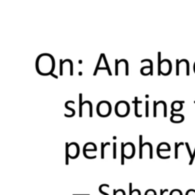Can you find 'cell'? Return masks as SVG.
Here are the masks:
<instances>
[{
	"instance_id": "obj_6",
	"label": "cell",
	"mask_w": 195,
	"mask_h": 195,
	"mask_svg": "<svg viewBox=\"0 0 195 195\" xmlns=\"http://www.w3.org/2000/svg\"><path fill=\"white\" fill-rule=\"evenodd\" d=\"M66 150L67 151L69 158L75 159L79 156L80 148L77 142H66Z\"/></svg>"
},
{
	"instance_id": "obj_23",
	"label": "cell",
	"mask_w": 195,
	"mask_h": 195,
	"mask_svg": "<svg viewBox=\"0 0 195 195\" xmlns=\"http://www.w3.org/2000/svg\"><path fill=\"white\" fill-rule=\"evenodd\" d=\"M98 190H99V192H100L101 194H104V195H109L108 194V193L104 192L103 190H102V185H100V187H99Z\"/></svg>"
},
{
	"instance_id": "obj_1",
	"label": "cell",
	"mask_w": 195,
	"mask_h": 195,
	"mask_svg": "<svg viewBox=\"0 0 195 195\" xmlns=\"http://www.w3.org/2000/svg\"><path fill=\"white\" fill-rule=\"evenodd\" d=\"M55 59L50 53H41L36 60L37 72L41 76H49L53 72L55 69Z\"/></svg>"
},
{
	"instance_id": "obj_26",
	"label": "cell",
	"mask_w": 195,
	"mask_h": 195,
	"mask_svg": "<svg viewBox=\"0 0 195 195\" xmlns=\"http://www.w3.org/2000/svg\"><path fill=\"white\" fill-rule=\"evenodd\" d=\"M73 195H89V194H73Z\"/></svg>"
},
{
	"instance_id": "obj_3",
	"label": "cell",
	"mask_w": 195,
	"mask_h": 195,
	"mask_svg": "<svg viewBox=\"0 0 195 195\" xmlns=\"http://www.w3.org/2000/svg\"><path fill=\"white\" fill-rule=\"evenodd\" d=\"M114 111L116 115L119 118H125L128 116L130 112V104L126 101H119L115 104Z\"/></svg>"
},
{
	"instance_id": "obj_4",
	"label": "cell",
	"mask_w": 195,
	"mask_h": 195,
	"mask_svg": "<svg viewBox=\"0 0 195 195\" xmlns=\"http://www.w3.org/2000/svg\"><path fill=\"white\" fill-rule=\"evenodd\" d=\"M96 111L98 115L101 118H107L111 115V111H112V106L108 101H101L98 104Z\"/></svg>"
},
{
	"instance_id": "obj_5",
	"label": "cell",
	"mask_w": 195,
	"mask_h": 195,
	"mask_svg": "<svg viewBox=\"0 0 195 195\" xmlns=\"http://www.w3.org/2000/svg\"><path fill=\"white\" fill-rule=\"evenodd\" d=\"M136 148L135 146L132 142H126L121 143V154L124 156L125 158L131 159L135 156Z\"/></svg>"
},
{
	"instance_id": "obj_11",
	"label": "cell",
	"mask_w": 195,
	"mask_h": 195,
	"mask_svg": "<svg viewBox=\"0 0 195 195\" xmlns=\"http://www.w3.org/2000/svg\"><path fill=\"white\" fill-rule=\"evenodd\" d=\"M140 158L142 159V153H143V148L142 147H145L146 146H150L152 144L150 142H145V143H142V135H140Z\"/></svg>"
},
{
	"instance_id": "obj_22",
	"label": "cell",
	"mask_w": 195,
	"mask_h": 195,
	"mask_svg": "<svg viewBox=\"0 0 195 195\" xmlns=\"http://www.w3.org/2000/svg\"><path fill=\"white\" fill-rule=\"evenodd\" d=\"M179 64H180L179 60H176V75L177 76H178L179 75Z\"/></svg>"
},
{
	"instance_id": "obj_18",
	"label": "cell",
	"mask_w": 195,
	"mask_h": 195,
	"mask_svg": "<svg viewBox=\"0 0 195 195\" xmlns=\"http://www.w3.org/2000/svg\"><path fill=\"white\" fill-rule=\"evenodd\" d=\"M145 195H156V191L152 189H149L148 191H146Z\"/></svg>"
},
{
	"instance_id": "obj_13",
	"label": "cell",
	"mask_w": 195,
	"mask_h": 195,
	"mask_svg": "<svg viewBox=\"0 0 195 195\" xmlns=\"http://www.w3.org/2000/svg\"><path fill=\"white\" fill-rule=\"evenodd\" d=\"M141 103V101H138V98H135V102H134V105H135V111H134V114L137 118H141L142 114H138V104Z\"/></svg>"
},
{
	"instance_id": "obj_10",
	"label": "cell",
	"mask_w": 195,
	"mask_h": 195,
	"mask_svg": "<svg viewBox=\"0 0 195 195\" xmlns=\"http://www.w3.org/2000/svg\"><path fill=\"white\" fill-rule=\"evenodd\" d=\"M172 114V117H171L170 120L172 123H182L184 121V116L182 114H175L174 111H171Z\"/></svg>"
},
{
	"instance_id": "obj_24",
	"label": "cell",
	"mask_w": 195,
	"mask_h": 195,
	"mask_svg": "<svg viewBox=\"0 0 195 195\" xmlns=\"http://www.w3.org/2000/svg\"><path fill=\"white\" fill-rule=\"evenodd\" d=\"M50 76H53V77H54L55 79H58V76H56V75H55V74H53V73H52V74L50 75Z\"/></svg>"
},
{
	"instance_id": "obj_14",
	"label": "cell",
	"mask_w": 195,
	"mask_h": 195,
	"mask_svg": "<svg viewBox=\"0 0 195 195\" xmlns=\"http://www.w3.org/2000/svg\"><path fill=\"white\" fill-rule=\"evenodd\" d=\"M110 145H111L110 142H105V143L102 142L101 143V146H101V158H102V159H104V148H105V146Z\"/></svg>"
},
{
	"instance_id": "obj_21",
	"label": "cell",
	"mask_w": 195,
	"mask_h": 195,
	"mask_svg": "<svg viewBox=\"0 0 195 195\" xmlns=\"http://www.w3.org/2000/svg\"><path fill=\"white\" fill-rule=\"evenodd\" d=\"M132 195H141V192L139 189H134L132 192Z\"/></svg>"
},
{
	"instance_id": "obj_2",
	"label": "cell",
	"mask_w": 195,
	"mask_h": 195,
	"mask_svg": "<svg viewBox=\"0 0 195 195\" xmlns=\"http://www.w3.org/2000/svg\"><path fill=\"white\" fill-rule=\"evenodd\" d=\"M172 63L169 60H161V52L158 53V74L168 76L172 72Z\"/></svg>"
},
{
	"instance_id": "obj_9",
	"label": "cell",
	"mask_w": 195,
	"mask_h": 195,
	"mask_svg": "<svg viewBox=\"0 0 195 195\" xmlns=\"http://www.w3.org/2000/svg\"><path fill=\"white\" fill-rule=\"evenodd\" d=\"M96 151L97 146L94 142H87L83 146V155L85 158H86L88 152H96Z\"/></svg>"
},
{
	"instance_id": "obj_7",
	"label": "cell",
	"mask_w": 195,
	"mask_h": 195,
	"mask_svg": "<svg viewBox=\"0 0 195 195\" xmlns=\"http://www.w3.org/2000/svg\"><path fill=\"white\" fill-rule=\"evenodd\" d=\"M79 117L82 118V108L85 104H88V107H89V118H92L93 117V114H92V103L90 101H85L82 102V94L80 93L79 95Z\"/></svg>"
},
{
	"instance_id": "obj_25",
	"label": "cell",
	"mask_w": 195,
	"mask_h": 195,
	"mask_svg": "<svg viewBox=\"0 0 195 195\" xmlns=\"http://www.w3.org/2000/svg\"><path fill=\"white\" fill-rule=\"evenodd\" d=\"M165 191H168V190H165V191H163V190H161V191H160V192H161V195H163V193L165 192Z\"/></svg>"
},
{
	"instance_id": "obj_20",
	"label": "cell",
	"mask_w": 195,
	"mask_h": 195,
	"mask_svg": "<svg viewBox=\"0 0 195 195\" xmlns=\"http://www.w3.org/2000/svg\"><path fill=\"white\" fill-rule=\"evenodd\" d=\"M162 104L164 105V117L166 118L167 117V104L164 101H162Z\"/></svg>"
},
{
	"instance_id": "obj_15",
	"label": "cell",
	"mask_w": 195,
	"mask_h": 195,
	"mask_svg": "<svg viewBox=\"0 0 195 195\" xmlns=\"http://www.w3.org/2000/svg\"><path fill=\"white\" fill-rule=\"evenodd\" d=\"M113 193H114V195H126V193L123 189H114L113 191Z\"/></svg>"
},
{
	"instance_id": "obj_8",
	"label": "cell",
	"mask_w": 195,
	"mask_h": 195,
	"mask_svg": "<svg viewBox=\"0 0 195 195\" xmlns=\"http://www.w3.org/2000/svg\"><path fill=\"white\" fill-rule=\"evenodd\" d=\"M147 61L149 62V66L148 67H143L140 69V73L142 76H149L151 75L152 76L153 74V63L152 61L149 59H147Z\"/></svg>"
},
{
	"instance_id": "obj_19",
	"label": "cell",
	"mask_w": 195,
	"mask_h": 195,
	"mask_svg": "<svg viewBox=\"0 0 195 195\" xmlns=\"http://www.w3.org/2000/svg\"><path fill=\"white\" fill-rule=\"evenodd\" d=\"M146 118L149 117V102L148 101L146 102Z\"/></svg>"
},
{
	"instance_id": "obj_16",
	"label": "cell",
	"mask_w": 195,
	"mask_h": 195,
	"mask_svg": "<svg viewBox=\"0 0 195 195\" xmlns=\"http://www.w3.org/2000/svg\"><path fill=\"white\" fill-rule=\"evenodd\" d=\"M153 103H154V104H153V117H154V118H156V115H157V114H156V111H157V102H156V101H154V102H153Z\"/></svg>"
},
{
	"instance_id": "obj_17",
	"label": "cell",
	"mask_w": 195,
	"mask_h": 195,
	"mask_svg": "<svg viewBox=\"0 0 195 195\" xmlns=\"http://www.w3.org/2000/svg\"><path fill=\"white\" fill-rule=\"evenodd\" d=\"M113 158L116 159L117 158V143L114 142L113 143Z\"/></svg>"
},
{
	"instance_id": "obj_12",
	"label": "cell",
	"mask_w": 195,
	"mask_h": 195,
	"mask_svg": "<svg viewBox=\"0 0 195 195\" xmlns=\"http://www.w3.org/2000/svg\"><path fill=\"white\" fill-rule=\"evenodd\" d=\"M71 101H68V102H67L65 103V108H67V110H69V111L72 112V114H64V116L66 117V118H72V117L75 116V114H76V110L73 109V108H71L69 107V104H70Z\"/></svg>"
}]
</instances>
